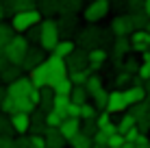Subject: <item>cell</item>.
<instances>
[{
	"instance_id": "obj_1",
	"label": "cell",
	"mask_w": 150,
	"mask_h": 148,
	"mask_svg": "<svg viewBox=\"0 0 150 148\" xmlns=\"http://www.w3.org/2000/svg\"><path fill=\"white\" fill-rule=\"evenodd\" d=\"M59 39H61V30H59L57 20L44 18L39 22V46L46 50V52H52L54 46L59 44Z\"/></svg>"
},
{
	"instance_id": "obj_2",
	"label": "cell",
	"mask_w": 150,
	"mask_h": 148,
	"mask_svg": "<svg viewBox=\"0 0 150 148\" xmlns=\"http://www.w3.org/2000/svg\"><path fill=\"white\" fill-rule=\"evenodd\" d=\"M28 48H30L28 37H26V35H22V33H15L13 37L9 39V44L2 48V55L11 61V63L22 65V61H24V57H26Z\"/></svg>"
},
{
	"instance_id": "obj_3",
	"label": "cell",
	"mask_w": 150,
	"mask_h": 148,
	"mask_svg": "<svg viewBox=\"0 0 150 148\" xmlns=\"http://www.w3.org/2000/svg\"><path fill=\"white\" fill-rule=\"evenodd\" d=\"M9 20H11V26L15 33H26L30 26H35V24H39L44 20V15H41L37 7H33V9H24V11L13 13Z\"/></svg>"
},
{
	"instance_id": "obj_4",
	"label": "cell",
	"mask_w": 150,
	"mask_h": 148,
	"mask_svg": "<svg viewBox=\"0 0 150 148\" xmlns=\"http://www.w3.org/2000/svg\"><path fill=\"white\" fill-rule=\"evenodd\" d=\"M102 39H105V30L98 28L96 22H89V26L83 28L79 33V44L83 46V48H87V50L98 48V46L102 44Z\"/></svg>"
},
{
	"instance_id": "obj_5",
	"label": "cell",
	"mask_w": 150,
	"mask_h": 148,
	"mask_svg": "<svg viewBox=\"0 0 150 148\" xmlns=\"http://www.w3.org/2000/svg\"><path fill=\"white\" fill-rule=\"evenodd\" d=\"M111 11V0H91L83 11L85 22H100L102 18H107V13Z\"/></svg>"
},
{
	"instance_id": "obj_6",
	"label": "cell",
	"mask_w": 150,
	"mask_h": 148,
	"mask_svg": "<svg viewBox=\"0 0 150 148\" xmlns=\"http://www.w3.org/2000/svg\"><path fill=\"white\" fill-rule=\"evenodd\" d=\"M46 72H48V85H52L57 79L68 74V63H65V57H59V55H50L46 57Z\"/></svg>"
},
{
	"instance_id": "obj_7",
	"label": "cell",
	"mask_w": 150,
	"mask_h": 148,
	"mask_svg": "<svg viewBox=\"0 0 150 148\" xmlns=\"http://www.w3.org/2000/svg\"><path fill=\"white\" fill-rule=\"evenodd\" d=\"M65 63H68V72L89 68V50L83 48V46H81V48H74L68 57H65Z\"/></svg>"
},
{
	"instance_id": "obj_8",
	"label": "cell",
	"mask_w": 150,
	"mask_h": 148,
	"mask_svg": "<svg viewBox=\"0 0 150 148\" xmlns=\"http://www.w3.org/2000/svg\"><path fill=\"white\" fill-rule=\"evenodd\" d=\"M33 87H37V85L30 81L28 74H22L20 79H15L13 83L7 85V94L13 96V98H18V96H28L30 91H33Z\"/></svg>"
},
{
	"instance_id": "obj_9",
	"label": "cell",
	"mask_w": 150,
	"mask_h": 148,
	"mask_svg": "<svg viewBox=\"0 0 150 148\" xmlns=\"http://www.w3.org/2000/svg\"><path fill=\"white\" fill-rule=\"evenodd\" d=\"M128 109L126 96H124V89H113L109 91V98H107V111L109 113H122V111Z\"/></svg>"
},
{
	"instance_id": "obj_10",
	"label": "cell",
	"mask_w": 150,
	"mask_h": 148,
	"mask_svg": "<svg viewBox=\"0 0 150 148\" xmlns=\"http://www.w3.org/2000/svg\"><path fill=\"white\" fill-rule=\"evenodd\" d=\"M131 39V50L135 52H144V50H150V33L146 28H137L128 35Z\"/></svg>"
},
{
	"instance_id": "obj_11",
	"label": "cell",
	"mask_w": 150,
	"mask_h": 148,
	"mask_svg": "<svg viewBox=\"0 0 150 148\" xmlns=\"http://www.w3.org/2000/svg\"><path fill=\"white\" fill-rule=\"evenodd\" d=\"M44 61H46V50L41 48V46H39V48H33V46H30L26 57H24V61H22V70H24V72H30L35 65L44 63Z\"/></svg>"
},
{
	"instance_id": "obj_12",
	"label": "cell",
	"mask_w": 150,
	"mask_h": 148,
	"mask_svg": "<svg viewBox=\"0 0 150 148\" xmlns=\"http://www.w3.org/2000/svg\"><path fill=\"white\" fill-rule=\"evenodd\" d=\"M111 30H113V35H115V37H122V35H126V37H128V35L135 30L131 15H117V18L111 22Z\"/></svg>"
},
{
	"instance_id": "obj_13",
	"label": "cell",
	"mask_w": 150,
	"mask_h": 148,
	"mask_svg": "<svg viewBox=\"0 0 150 148\" xmlns=\"http://www.w3.org/2000/svg\"><path fill=\"white\" fill-rule=\"evenodd\" d=\"M9 115H11L15 135L30 133V113H26V111H13V113H9Z\"/></svg>"
},
{
	"instance_id": "obj_14",
	"label": "cell",
	"mask_w": 150,
	"mask_h": 148,
	"mask_svg": "<svg viewBox=\"0 0 150 148\" xmlns=\"http://www.w3.org/2000/svg\"><path fill=\"white\" fill-rule=\"evenodd\" d=\"M46 131H48V122H46V111L37 107V109L30 113V133L46 135Z\"/></svg>"
},
{
	"instance_id": "obj_15",
	"label": "cell",
	"mask_w": 150,
	"mask_h": 148,
	"mask_svg": "<svg viewBox=\"0 0 150 148\" xmlns=\"http://www.w3.org/2000/svg\"><path fill=\"white\" fill-rule=\"evenodd\" d=\"M59 131L63 133L65 140H72L76 133L81 131V118H72V115H68V118H63V122L59 124Z\"/></svg>"
},
{
	"instance_id": "obj_16",
	"label": "cell",
	"mask_w": 150,
	"mask_h": 148,
	"mask_svg": "<svg viewBox=\"0 0 150 148\" xmlns=\"http://www.w3.org/2000/svg\"><path fill=\"white\" fill-rule=\"evenodd\" d=\"M57 24H59L61 35H65V37H70V35L76 33V28H79V20H76L74 13H61V20Z\"/></svg>"
},
{
	"instance_id": "obj_17",
	"label": "cell",
	"mask_w": 150,
	"mask_h": 148,
	"mask_svg": "<svg viewBox=\"0 0 150 148\" xmlns=\"http://www.w3.org/2000/svg\"><path fill=\"white\" fill-rule=\"evenodd\" d=\"M68 144V140L59 131V126H48L46 131V148H63Z\"/></svg>"
},
{
	"instance_id": "obj_18",
	"label": "cell",
	"mask_w": 150,
	"mask_h": 148,
	"mask_svg": "<svg viewBox=\"0 0 150 148\" xmlns=\"http://www.w3.org/2000/svg\"><path fill=\"white\" fill-rule=\"evenodd\" d=\"M33 7H37V0H4L7 18H11L18 11H24V9H33Z\"/></svg>"
},
{
	"instance_id": "obj_19",
	"label": "cell",
	"mask_w": 150,
	"mask_h": 148,
	"mask_svg": "<svg viewBox=\"0 0 150 148\" xmlns=\"http://www.w3.org/2000/svg\"><path fill=\"white\" fill-rule=\"evenodd\" d=\"M96 124H98V129H100V131H105L107 135L117 133V124H113V122H111V113H109L107 109H102L100 113L96 115Z\"/></svg>"
},
{
	"instance_id": "obj_20",
	"label": "cell",
	"mask_w": 150,
	"mask_h": 148,
	"mask_svg": "<svg viewBox=\"0 0 150 148\" xmlns=\"http://www.w3.org/2000/svg\"><path fill=\"white\" fill-rule=\"evenodd\" d=\"M107 50L102 48V46H98V48H91L89 50V70L91 72H96V70H100L102 68V63L107 61Z\"/></svg>"
},
{
	"instance_id": "obj_21",
	"label": "cell",
	"mask_w": 150,
	"mask_h": 148,
	"mask_svg": "<svg viewBox=\"0 0 150 148\" xmlns=\"http://www.w3.org/2000/svg\"><path fill=\"white\" fill-rule=\"evenodd\" d=\"M22 74H26V72L22 70V65H18V63H9L7 68L0 72V81H2L4 85H9V83H13L15 79H20Z\"/></svg>"
},
{
	"instance_id": "obj_22",
	"label": "cell",
	"mask_w": 150,
	"mask_h": 148,
	"mask_svg": "<svg viewBox=\"0 0 150 148\" xmlns=\"http://www.w3.org/2000/svg\"><path fill=\"white\" fill-rule=\"evenodd\" d=\"M131 50V39L126 37V35H122V37H115V42H113V55H115V61L117 65H122V57Z\"/></svg>"
},
{
	"instance_id": "obj_23",
	"label": "cell",
	"mask_w": 150,
	"mask_h": 148,
	"mask_svg": "<svg viewBox=\"0 0 150 148\" xmlns=\"http://www.w3.org/2000/svg\"><path fill=\"white\" fill-rule=\"evenodd\" d=\"M52 100H54V89L50 87V85H44V87H39V109H44L46 113H48L50 109H52Z\"/></svg>"
},
{
	"instance_id": "obj_24",
	"label": "cell",
	"mask_w": 150,
	"mask_h": 148,
	"mask_svg": "<svg viewBox=\"0 0 150 148\" xmlns=\"http://www.w3.org/2000/svg\"><path fill=\"white\" fill-rule=\"evenodd\" d=\"M124 96H126V103L128 107L135 105V103H142L146 100V89L142 85H133V87H124Z\"/></svg>"
},
{
	"instance_id": "obj_25",
	"label": "cell",
	"mask_w": 150,
	"mask_h": 148,
	"mask_svg": "<svg viewBox=\"0 0 150 148\" xmlns=\"http://www.w3.org/2000/svg\"><path fill=\"white\" fill-rule=\"evenodd\" d=\"M30 76V81H33L37 87H44V85H48V72H46V63H39L35 65L30 72H26Z\"/></svg>"
},
{
	"instance_id": "obj_26",
	"label": "cell",
	"mask_w": 150,
	"mask_h": 148,
	"mask_svg": "<svg viewBox=\"0 0 150 148\" xmlns=\"http://www.w3.org/2000/svg\"><path fill=\"white\" fill-rule=\"evenodd\" d=\"M37 9L41 11L44 18H54L57 13H61L59 0H39V2H37Z\"/></svg>"
},
{
	"instance_id": "obj_27",
	"label": "cell",
	"mask_w": 150,
	"mask_h": 148,
	"mask_svg": "<svg viewBox=\"0 0 150 148\" xmlns=\"http://www.w3.org/2000/svg\"><path fill=\"white\" fill-rule=\"evenodd\" d=\"M50 87L54 89V94H63V96H70L72 94V89H74V83H72V79L68 74L65 76H61V79H57Z\"/></svg>"
},
{
	"instance_id": "obj_28",
	"label": "cell",
	"mask_w": 150,
	"mask_h": 148,
	"mask_svg": "<svg viewBox=\"0 0 150 148\" xmlns=\"http://www.w3.org/2000/svg\"><path fill=\"white\" fill-rule=\"evenodd\" d=\"M13 105H15V111H26V113H33L37 109V105L30 100V96H18V98H13Z\"/></svg>"
},
{
	"instance_id": "obj_29",
	"label": "cell",
	"mask_w": 150,
	"mask_h": 148,
	"mask_svg": "<svg viewBox=\"0 0 150 148\" xmlns=\"http://www.w3.org/2000/svg\"><path fill=\"white\" fill-rule=\"evenodd\" d=\"M68 105H70V96H63V94H54V100H52V109L57 113H61L63 118H68Z\"/></svg>"
},
{
	"instance_id": "obj_30",
	"label": "cell",
	"mask_w": 150,
	"mask_h": 148,
	"mask_svg": "<svg viewBox=\"0 0 150 148\" xmlns=\"http://www.w3.org/2000/svg\"><path fill=\"white\" fill-rule=\"evenodd\" d=\"M85 4V0H59L61 13H79Z\"/></svg>"
},
{
	"instance_id": "obj_31",
	"label": "cell",
	"mask_w": 150,
	"mask_h": 148,
	"mask_svg": "<svg viewBox=\"0 0 150 148\" xmlns=\"http://www.w3.org/2000/svg\"><path fill=\"white\" fill-rule=\"evenodd\" d=\"M13 35H15V30H13V26H11V22L0 20V48H4Z\"/></svg>"
},
{
	"instance_id": "obj_32",
	"label": "cell",
	"mask_w": 150,
	"mask_h": 148,
	"mask_svg": "<svg viewBox=\"0 0 150 148\" xmlns=\"http://www.w3.org/2000/svg\"><path fill=\"white\" fill-rule=\"evenodd\" d=\"M87 98H89V91H87L85 85H74V89H72V94H70L72 103L83 105V103H87Z\"/></svg>"
},
{
	"instance_id": "obj_33",
	"label": "cell",
	"mask_w": 150,
	"mask_h": 148,
	"mask_svg": "<svg viewBox=\"0 0 150 148\" xmlns=\"http://www.w3.org/2000/svg\"><path fill=\"white\" fill-rule=\"evenodd\" d=\"M74 48H76V44L72 42V39L65 37V39H59V44L54 46V50H52V52H54V55H59V57H68V55H70Z\"/></svg>"
},
{
	"instance_id": "obj_34",
	"label": "cell",
	"mask_w": 150,
	"mask_h": 148,
	"mask_svg": "<svg viewBox=\"0 0 150 148\" xmlns=\"http://www.w3.org/2000/svg\"><path fill=\"white\" fill-rule=\"evenodd\" d=\"M0 135H11L15 137V129H13V122H11V115L9 113H0Z\"/></svg>"
},
{
	"instance_id": "obj_35",
	"label": "cell",
	"mask_w": 150,
	"mask_h": 148,
	"mask_svg": "<svg viewBox=\"0 0 150 148\" xmlns=\"http://www.w3.org/2000/svg\"><path fill=\"white\" fill-rule=\"evenodd\" d=\"M68 144H70L72 148H91V137L85 135L83 131H79V133H76V135L68 142Z\"/></svg>"
},
{
	"instance_id": "obj_36",
	"label": "cell",
	"mask_w": 150,
	"mask_h": 148,
	"mask_svg": "<svg viewBox=\"0 0 150 148\" xmlns=\"http://www.w3.org/2000/svg\"><path fill=\"white\" fill-rule=\"evenodd\" d=\"M135 124H137L135 115H133L131 111H128V113H124V111H122V118H120V122H117V131H120V133H126V131L133 129Z\"/></svg>"
},
{
	"instance_id": "obj_37",
	"label": "cell",
	"mask_w": 150,
	"mask_h": 148,
	"mask_svg": "<svg viewBox=\"0 0 150 148\" xmlns=\"http://www.w3.org/2000/svg\"><path fill=\"white\" fill-rule=\"evenodd\" d=\"M91 98H94L96 109L102 111V109H107V98H109V91H107L105 87H100L98 91H94V94H91Z\"/></svg>"
},
{
	"instance_id": "obj_38",
	"label": "cell",
	"mask_w": 150,
	"mask_h": 148,
	"mask_svg": "<svg viewBox=\"0 0 150 148\" xmlns=\"http://www.w3.org/2000/svg\"><path fill=\"white\" fill-rule=\"evenodd\" d=\"M91 148H109V135L98 129L91 137Z\"/></svg>"
},
{
	"instance_id": "obj_39",
	"label": "cell",
	"mask_w": 150,
	"mask_h": 148,
	"mask_svg": "<svg viewBox=\"0 0 150 148\" xmlns=\"http://www.w3.org/2000/svg\"><path fill=\"white\" fill-rule=\"evenodd\" d=\"M91 74V70L89 68H85V70H74V72H68V76L72 79V83L74 85H85V81H87V76Z\"/></svg>"
},
{
	"instance_id": "obj_40",
	"label": "cell",
	"mask_w": 150,
	"mask_h": 148,
	"mask_svg": "<svg viewBox=\"0 0 150 148\" xmlns=\"http://www.w3.org/2000/svg\"><path fill=\"white\" fill-rule=\"evenodd\" d=\"M85 87H87V91H89V96H91L94 91H98L102 87V79H100V76H96V74H89V76H87V81H85Z\"/></svg>"
},
{
	"instance_id": "obj_41",
	"label": "cell",
	"mask_w": 150,
	"mask_h": 148,
	"mask_svg": "<svg viewBox=\"0 0 150 148\" xmlns=\"http://www.w3.org/2000/svg\"><path fill=\"white\" fill-rule=\"evenodd\" d=\"M131 15V20H133V26L137 28H146V24H148V15L144 13V11H135V13H128Z\"/></svg>"
},
{
	"instance_id": "obj_42",
	"label": "cell",
	"mask_w": 150,
	"mask_h": 148,
	"mask_svg": "<svg viewBox=\"0 0 150 148\" xmlns=\"http://www.w3.org/2000/svg\"><path fill=\"white\" fill-rule=\"evenodd\" d=\"M148 109H150V105L146 103V100H142V103H135V105H131V113L135 115V118H144V115H148Z\"/></svg>"
},
{
	"instance_id": "obj_43",
	"label": "cell",
	"mask_w": 150,
	"mask_h": 148,
	"mask_svg": "<svg viewBox=\"0 0 150 148\" xmlns=\"http://www.w3.org/2000/svg\"><path fill=\"white\" fill-rule=\"evenodd\" d=\"M124 144H126V137H124V133H113L109 135V148H124Z\"/></svg>"
},
{
	"instance_id": "obj_44",
	"label": "cell",
	"mask_w": 150,
	"mask_h": 148,
	"mask_svg": "<svg viewBox=\"0 0 150 148\" xmlns=\"http://www.w3.org/2000/svg\"><path fill=\"white\" fill-rule=\"evenodd\" d=\"M131 81H133V72H126V70H122V72L115 76V85H117L120 89H124Z\"/></svg>"
},
{
	"instance_id": "obj_45",
	"label": "cell",
	"mask_w": 150,
	"mask_h": 148,
	"mask_svg": "<svg viewBox=\"0 0 150 148\" xmlns=\"http://www.w3.org/2000/svg\"><path fill=\"white\" fill-rule=\"evenodd\" d=\"M96 115H98L96 105H91V103H83L81 105V118H96Z\"/></svg>"
},
{
	"instance_id": "obj_46",
	"label": "cell",
	"mask_w": 150,
	"mask_h": 148,
	"mask_svg": "<svg viewBox=\"0 0 150 148\" xmlns=\"http://www.w3.org/2000/svg\"><path fill=\"white\" fill-rule=\"evenodd\" d=\"M46 122H48V126H59L61 122H63V115L57 113L54 109H50L48 113H46Z\"/></svg>"
},
{
	"instance_id": "obj_47",
	"label": "cell",
	"mask_w": 150,
	"mask_h": 148,
	"mask_svg": "<svg viewBox=\"0 0 150 148\" xmlns=\"http://www.w3.org/2000/svg\"><path fill=\"white\" fill-rule=\"evenodd\" d=\"M133 148H150V137L139 131V135L135 137V142H133Z\"/></svg>"
},
{
	"instance_id": "obj_48",
	"label": "cell",
	"mask_w": 150,
	"mask_h": 148,
	"mask_svg": "<svg viewBox=\"0 0 150 148\" xmlns=\"http://www.w3.org/2000/svg\"><path fill=\"white\" fill-rule=\"evenodd\" d=\"M30 135V146L33 148H46V135L39 133H28Z\"/></svg>"
},
{
	"instance_id": "obj_49",
	"label": "cell",
	"mask_w": 150,
	"mask_h": 148,
	"mask_svg": "<svg viewBox=\"0 0 150 148\" xmlns=\"http://www.w3.org/2000/svg\"><path fill=\"white\" fill-rule=\"evenodd\" d=\"M15 148H33V146H30V135L28 133L18 135V137H15Z\"/></svg>"
},
{
	"instance_id": "obj_50",
	"label": "cell",
	"mask_w": 150,
	"mask_h": 148,
	"mask_svg": "<svg viewBox=\"0 0 150 148\" xmlns=\"http://www.w3.org/2000/svg\"><path fill=\"white\" fill-rule=\"evenodd\" d=\"M0 111H4V113H13L15 111V105H13V98L11 96H4V100H2V107H0Z\"/></svg>"
},
{
	"instance_id": "obj_51",
	"label": "cell",
	"mask_w": 150,
	"mask_h": 148,
	"mask_svg": "<svg viewBox=\"0 0 150 148\" xmlns=\"http://www.w3.org/2000/svg\"><path fill=\"white\" fill-rule=\"evenodd\" d=\"M26 37H28V42L33 44V42H39V24H35V26H30L26 30Z\"/></svg>"
},
{
	"instance_id": "obj_52",
	"label": "cell",
	"mask_w": 150,
	"mask_h": 148,
	"mask_svg": "<svg viewBox=\"0 0 150 148\" xmlns=\"http://www.w3.org/2000/svg\"><path fill=\"white\" fill-rule=\"evenodd\" d=\"M0 148H15V137L0 135Z\"/></svg>"
},
{
	"instance_id": "obj_53",
	"label": "cell",
	"mask_w": 150,
	"mask_h": 148,
	"mask_svg": "<svg viewBox=\"0 0 150 148\" xmlns=\"http://www.w3.org/2000/svg\"><path fill=\"white\" fill-rule=\"evenodd\" d=\"M137 129L142 131V133H148V131H150V118H148V115H144V118L137 120Z\"/></svg>"
},
{
	"instance_id": "obj_54",
	"label": "cell",
	"mask_w": 150,
	"mask_h": 148,
	"mask_svg": "<svg viewBox=\"0 0 150 148\" xmlns=\"http://www.w3.org/2000/svg\"><path fill=\"white\" fill-rule=\"evenodd\" d=\"M68 115H72V118H81V105H76V103H72V100H70V105H68Z\"/></svg>"
},
{
	"instance_id": "obj_55",
	"label": "cell",
	"mask_w": 150,
	"mask_h": 148,
	"mask_svg": "<svg viewBox=\"0 0 150 148\" xmlns=\"http://www.w3.org/2000/svg\"><path fill=\"white\" fill-rule=\"evenodd\" d=\"M137 74L142 76L144 81H148L150 79V65L148 63H142V65H139V70H137Z\"/></svg>"
},
{
	"instance_id": "obj_56",
	"label": "cell",
	"mask_w": 150,
	"mask_h": 148,
	"mask_svg": "<svg viewBox=\"0 0 150 148\" xmlns=\"http://www.w3.org/2000/svg\"><path fill=\"white\" fill-rule=\"evenodd\" d=\"M9 63H11V61H9L7 57H4V55H0V72H2V70H4V68H7V65H9Z\"/></svg>"
},
{
	"instance_id": "obj_57",
	"label": "cell",
	"mask_w": 150,
	"mask_h": 148,
	"mask_svg": "<svg viewBox=\"0 0 150 148\" xmlns=\"http://www.w3.org/2000/svg\"><path fill=\"white\" fill-rule=\"evenodd\" d=\"M7 18V9H4V0H0V20Z\"/></svg>"
},
{
	"instance_id": "obj_58",
	"label": "cell",
	"mask_w": 150,
	"mask_h": 148,
	"mask_svg": "<svg viewBox=\"0 0 150 148\" xmlns=\"http://www.w3.org/2000/svg\"><path fill=\"white\" fill-rule=\"evenodd\" d=\"M142 61L150 65V50H144V52H142Z\"/></svg>"
},
{
	"instance_id": "obj_59",
	"label": "cell",
	"mask_w": 150,
	"mask_h": 148,
	"mask_svg": "<svg viewBox=\"0 0 150 148\" xmlns=\"http://www.w3.org/2000/svg\"><path fill=\"white\" fill-rule=\"evenodd\" d=\"M144 13H146L148 20H150V0H144Z\"/></svg>"
},
{
	"instance_id": "obj_60",
	"label": "cell",
	"mask_w": 150,
	"mask_h": 148,
	"mask_svg": "<svg viewBox=\"0 0 150 148\" xmlns=\"http://www.w3.org/2000/svg\"><path fill=\"white\" fill-rule=\"evenodd\" d=\"M4 96H7V87H2V85H0V107H2V100H4Z\"/></svg>"
},
{
	"instance_id": "obj_61",
	"label": "cell",
	"mask_w": 150,
	"mask_h": 148,
	"mask_svg": "<svg viewBox=\"0 0 150 148\" xmlns=\"http://www.w3.org/2000/svg\"><path fill=\"white\" fill-rule=\"evenodd\" d=\"M146 30H148V33H150V20H148V24H146Z\"/></svg>"
},
{
	"instance_id": "obj_62",
	"label": "cell",
	"mask_w": 150,
	"mask_h": 148,
	"mask_svg": "<svg viewBox=\"0 0 150 148\" xmlns=\"http://www.w3.org/2000/svg\"><path fill=\"white\" fill-rule=\"evenodd\" d=\"M0 55H2V48H0Z\"/></svg>"
},
{
	"instance_id": "obj_63",
	"label": "cell",
	"mask_w": 150,
	"mask_h": 148,
	"mask_svg": "<svg viewBox=\"0 0 150 148\" xmlns=\"http://www.w3.org/2000/svg\"><path fill=\"white\" fill-rule=\"evenodd\" d=\"M0 83H2V81H0Z\"/></svg>"
}]
</instances>
